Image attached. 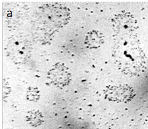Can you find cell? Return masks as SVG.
I'll return each mask as SVG.
<instances>
[{"label":"cell","mask_w":148,"mask_h":129,"mask_svg":"<svg viewBox=\"0 0 148 129\" xmlns=\"http://www.w3.org/2000/svg\"><path fill=\"white\" fill-rule=\"evenodd\" d=\"M113 56L120 69L127 74L136 75L147 67V59L136 35L118 36Z\"/></svg>","instance_id":"obj_1"},{"label":"cell","mask_w":148,"mask_h":129,"mask_svg":"<svg viewBox=\"0 0 148 129\" xmlns=\"http://www.w3.org/2000/svg\"><path fill=\"white\" fill-rule=\"evenodd\" d=\"M31 45L22 36L11 38L7 46L8 57L16 64L25 63L31 56Z\"/></svg>","instance_id":"obj_2"},{"label":"cell","mask_w":148,"mask_h":129,"mask_svg":"<svg viewBox=\"0 0 148 129\" xmlns=\"http://www.w3.org/2000/svg\"><path fill=\"white\" fill-rule=\"evenodd\" d=\"M114 31L118 36L136 35L138 29L135 17L129 12H122L115 16L113 20Z\"/></svg>","instance_id":"obj_3"},{"label":"cell","mask_w":148,"mask_h":129,"mask_svg":"<svg viewBox=\"0 0 148 129\" xmlns=\"http://www.w3.org/2000/svg\"><path fill=\"white\" fill-rule=\"evenodd\" d=\"M104 95L106 99L118 103L130 102L136 95L133 88L127 84L108 86L104 90Z\"/></svg>","instance_id":"obj_4"},{"label":"cell","mask_w":148,"mask_h":129,"mask_svg":"<svg viewBox=\"0 0 148 129\" xmlns=\"http://www.w3.org/2000/svg\"><path fill=\"white\" fill-rule=\"evenodd\" d=\"M71 74L69 68L64 64L58 63L48 71L47 78L52 85L62 89L71 81Z\"/></svg>","instance_id":"obj_5"},{"label":"cell","mask_w":148,"mask_h":129,"mask_svg":"<svg viewBox=\"0 0 148 129\" xmlns=\"http://www.w3.org/2000/svg\"><path fill=\"white\" fill-rule=\"evenodd\" d=\"M105 36L97 30H93L87 33L85 39L86 47L90 49H97L105 43Z\"/></svg>","instance_id":"obj_6"},{"label":"cell","mask_w":148,"mask_h":129,"mask_svg":"<svg viewBox=\"0 0 148 129\" xmlns=\"http://www.w3.org/2000/svg\"><path fill=\"white\" fill-rule=\"evenodd\" d=\"M25 121L32 127H38L44 121L43 114L38 110H32L27 112Z\"/></svg>","instance_id":"obj_7"},{"label":"cell","mask_w":148,"mask_h":129,"mask_svg":"<svg viewBox=\"0 0 148 129\" xmlns=\"http://www.w3.org/2000/svg\"><path fill=\"white\" fill-rule=\"evenodd\" d=\"M40 91L39 89L34 86H30L27 89L26 94L27 100L30 102H37L40 98Z\"/></svg>","instance_id":"obj_8"}]
</instances>
